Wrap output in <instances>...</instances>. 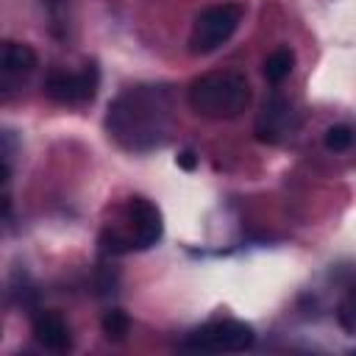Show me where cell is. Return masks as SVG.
Listing matches in <instances>:
<instances>
[{
    "mask_svg": "<svg viewBox=\"0 0 356 356\" xmlns=\"http://www.w3.org/2000/svg\"><path fill=\"white\" fill-rule=\"evenodd\" d=\"M323 145H325V150H331V153L348 150V147L353 145V128H350V125H331V128L325 131V136H323Z\"/></svg>",
    "mask_w": 356,
    "mask_h": 356,
    "instance_id": "cell-12",
    "label": "cell"
},
{
    "mask_svg": "<svg viewBox=\"0 0 356 356\" xmlns=\"http://www.w3.org/2000/svg\"><path fill=\"white\" fill-rule=\"evenodd\" d=\"M33 337L47 350H64V348H70V328H67L64 317L56 314V312H42L33 320Z\"/></svg>",
    "mask_w": 356,
    "mask_h": 356,
    "instance_id": "cell-7",
    "label": "cell"
},
{
    "mask_svg": "<svg viewBox=\"0 0 356 356\" xmlns=\"http://www.w3.org/2000/svg\"><path fill=\"white\" fill-rule=\"evenodd\" d=\"M100 325H103V334H106L108 339L120 342V339H125L128 331H131V317H128L122 309H111V312H106V317H103Z\"/></svg>",
    "mask_w": 356,
    "mask_h": 356,
    "instance_id": "cell-11",
    "label": "cell"
},
{
    "mask_svg": "<svg viewBox=\"0 0 356 356\" xmlns=\"http://www.w3.org/2000/svg\"><path fill=\"white\" fill-rule=\"evenodd\" d=\"M289 117V106L281 100V97H270L264 103V111L259 117V125H256V134L261 142H275L278 134L284 131V122Z\"/></svg>",
    "mask_w": 356,
    "mask_h": 356,
    "instance_id": "cell-9",
    "label": "cell"
},
{
    "mask_svg": "<svg viewBox=\"0 0 356 356\" xmlns=\"http://www.w3.org/2000/svg\"><path fill=\"white\" fill-rule=\"evenodd\" d=\"M175 164L181 167V170H186V172H192L195 167H197V156H195V150H189V147H184L178 156H175Z\"/></svg>",
    "mask_w": 356,
    "mask_h": 356,
    "instance_id": "cell-14",
    "label": "cell"
},
{
    "mask_svg": "<svg viewBox=\"0 0 356 356\" xmlns=\"http://www.w3.org/2000/svg\"><path fill=\"white\" fill-rule=\"evenodd\" d=\"M253 339H256V334L248 323H242V320H214V323H206V325L195 328L184 339V348L211 350V353H236V350L250 348Z\"/></svg>",
    "mask_w": 356,
    "mask_h": 356,
    "instance_id": "cell-4",
    "label": "cell"
},
{
    "mask_svg": "<svg viewBox=\"0 0 356 356\" xmlns=\"http://www.w3.org/2000/svg\"><path fill=\"white\" fill-rule=\"evenodd\" d=\"M36 50L31 44H22V42H11V39H3L0 42V72H8V75H22V72H31L36 67Z\"/></svg>",
    "mask_w": 356,
    "mask_h": 356,
    "instance_id": "cell-8",
    "label": "cell"
},
{
    "mask_svg": "<svg viewBox=\"0 0 356 356\" xmlns=\"http://www.w3.org/2000/svg\"><path fill=\"white\" fill-rule=\"evenodd\" d=\"M8 181V164L6 161H0V186Z\"/></svg>",
    "mask_w": 356,
    "mask_h": 356,
    "instance_id": "cell-15",
    "label": "cell"
},
{
    "mask_svg": "<svg viewBox=\"0 0 356 356\" xmlns=\"http://www.w3.org/2000/svg\"><path fill=\"white\" fill-rule=\"evenodd\" d=\"M292 64H295V53L289 47H278L264 58V78L270 83H281L292 72Z\"/></svg>",
    "mask_w": 356,
    "mask_h": 356,
    "instance_id": "cell-10",
    "label": "cell"
},
{
    "mask_svg": "<svg viewBox=\"0 0 356 356\" xmlns=\"http://www.w3.org/2000/svg\"><path fill=\"white\" fill-rule=\"evenodd\" d=\"M170 120V92L164 86H136L108 103L106 131L120 147L142 153L167 142Z\"/></svg>",
    "mask_w": 356,
    "mask_h": 356,
    "instance_id": "cell-1",
    "label": "cell"
},
{
    "mask_svg": "<svg viewBox=\"0 0 356 356\" xmlns=\"http://www.w3.org/2000/svg\"><path fill=\"white\" fill-rule=\"evenodd\" d=\"M42 3H47V6H58L61 0H42Z\"/></svg>",
    "mask_w": 356,
    "mask_h": 356,
    "instance_id": "cell-16",
    "label": "cell"
},
{
    "mask_svg": "<svg viewBox=\"0 0 356 356\" xmlns=\"http://www.w3.org/2000/svg\"><path fill=\"white\" fill-rule=\"evenodd\" d=\"M250 103L248 78L239 70H217L200 75L189 86V106L206 120H231L239 117Z\"/></svg>",
    "mask_w": 356,
    "mask_h": 356,
    "instance_id": "cell-2",
    "label": "cell"
},
{
    "mask_svg": "<svg viewBox=\"0 0 356 356\" xmlns=\"http://www.w3.org/2000/svg\"><path fill=\"white\" fill-rule=\"evenodd\" d=\"M125 217H128V245L147 250L161 239L164 222H161V211L156 209V203H150L147 197H131L125 206Z\"/></svg>",
    "mask_w": 356,
    "mask_h": 356,
    "instance_id": "cell-6",
    "label": "cell"
},
{
    "mask_svg": "<svg viewBox=\"0 0 356 356\" xmlns=\"http://www.w3.org/2000/svg\"><path fill=\"white\" fill-rule=\"evenodd\" d=\"M242 22V8L239 6H231V3H222V6H209L197 14L195 25H192V33H189V50L195 56H206V53H214L220 44H225L236 28Z\"/></svg>",
    "mask_w": 356,
    "mask_h": 356,
    "instance_id": "cell-3",
    "label": "cell"
},
{
    "mask_svg": "<svg viewBox=\"0 0 356 356\" xmlns=\"http://www.w3.org/2000/svg\"><path fill=\"white\" fill-rule=\"evenodd\" d=\"M100 86V70L95 61H89L81 72H56L47 78L44 92L50 100L61 106H83L97 95Z\"/></svg>",
    "mask_w": 356,
    "mask_h": 356,
    "instance_id": "cell-5",
    "label": "cell"
},
{
    "mask_svg": "<svg viewBox=\"0 0 356 356\" xmlns=\"http://www.w3.org/2000/svg\"><path fill=\"white\" fill-rule=\"evenodd\" d=\"M339 323L348 334H353V328H356V323H353V295H348L345 303L339 306Z\"/></svg>",
    "mask_w": 356,
    "mask_h": 356,
    "instance_id": "cell-13",
    "label": "cell"
}]
</instances>
